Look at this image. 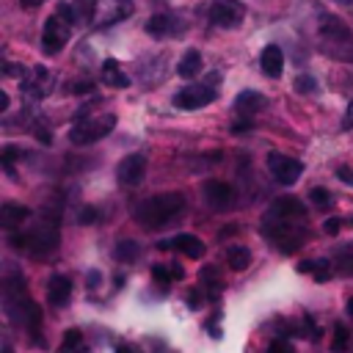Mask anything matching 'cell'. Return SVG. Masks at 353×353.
<instances>
[{"label":"cell","instance_id":"7c38bea8","mask_svg":"<svg viewBox=\"0 0 353 353\" xmlns=\"http://www.w3.org/2000/svg\"><path fill=\"white\" fill-rule=\"evenodd\" d=\"M160 248H174V251H182L185 256H190V259H199V256H204V243L196 237V234H176V237H171V240H163V243H157Z\"/></svg>","mask_w":353,"mask_h":353},{"label":"cell","instance_id":"277c9868","mask_svg":"<svg viewBox=\"0 0 353 353\" xmlns=\"http://www.w3.org/2000/svg\"><path fill=\"white\" fill-rule=\"evenodd\" d=\"M116 127V116L113 113H102L97 119H85V121H77L69 132V141L74 146H88V143H97L102 141L110 130Z\"/></svg>","mask_w":353,"mask_h":353},{"label":"cell","instance_id":"ac0fdd59","mask_svg":"<svg viewBox=\"0 0 353 353\" xmlns=\"http://www.w3.org/2000/svg\"><path fill=\"white\" fill-rule=\"evenodd\" d=\"M201 52L199 50H188L185 55H182V61L176 63V74L179 77H185V80H190V77H199V72H201Z\"/></svg>","mask_w":353,"mask_h":353},{"label":"cell","instance_id":"7402d4cb","mask_svg":"<svg viewBox=\"0 0 353 353\" xmlns=\"http://www.w3.org/2000/svg\"><path fill=\"white\" fill-rule=\"evenodd\" d=\"M226 262L232 265V270H245V268L251 265V251H248L245 245H229Z\"/></svg>","mask_w":353,"mask_h":353},{"label":"cell","instance_id":"cb8c5ba5","mask_svg":"<svg viewBox=\"0 0 353 353\" xmlns=\"http://www.w3.org/2000/svg\"><path fill=\"white\" fill-rule=\"evenodd\" d=\"M61 353H85V345H83V334L77 328H69L63 334V345H61Z\"/></svg>","mask_w":353,"mask_h":353},{"label":"cell","instance_id":"d6986e66","mask_svg":"<svg viewBox=\"0 0 353 353\" xmlns=\"http://www.w3.org/2000/svg\"><path fill=\"white\" fill-rule=\"evenodd\" d=\"M102 80H105L110 88H127V85H130V77L121 72L119 61H113V58H108V61L102 63Z\"/></svg>","mask_w":353,"mask_h":353},{"label":"cell","instance_id":"f546056e","mask_svg":"<svg viewBox=\"0 0 353 353\" xmlns=\"http://www.w3.org/2000/svg\"><path fill=\"white\" fill-rule=\"evenodd\" d=\"M152 276H154L157 281H163V284H168V281H174V279H171V270H168L165 265H154V268H152Z\"/></svg>","mask_w":353,"mask_h":353},{"label":"cell","instance_id":"74e56055","mask_svg":"<svg viewBox=\"0 0 353 353\" xmlns=\"http://www.w3.org/2000/svg\"><path fill=\"white\" fill-rule=\"evenodd\" d=\"M168 270H171V279H176V281H179V279H185V270H182L179 265H171Z\"/></svg>","mask_w":353,"mask_h":353},{"label":"cell","instance_id":"e0dca14e","mask_svg":"<svg viewBox=\"0 0 353 353\" xmlns=\"http://www.w3.org/2000/svg\"><path fill=\"white\" fill-rule=\"evenodd\" d=\"M262 108H265V97L259 91H240L237 99H234V110L243 113V116H251Z\"/></svg>","mask_w":353,"mask_h":353},{"label":"cell","instance_id":"bcb514c9","mask_svg":"<svg viewBox=\"0 0 353 353\" xmlns=\"http://www.w3.org/2000/svg\"><path fill=\"white\" fill-rule=\"evenodd\" d=\"M3 353H14V347H11L8 342H6V345H3Z\"/></svg>","mask_w":353,"mask_h":353},{"label":"cell","instance_id":"6da1fadb","mask_svg":"<svg viewBox=\"0 0 353 353\" xmlns=\"http://www.w3.org/2000/svg\"><path fill=\"white\" fill-rule=\"evenodd\" d=\"M182 210H185L182 193H157V196H149L135 210V218L141 221L143 229H160V226L171 223Z\"/></svg>","mask_w":353,"mask_h":353},{"label":"cell","instance_id":"5bb4252c","mask_svg":"<svg viewBox=\"0 0 353 353\" xmlns=\"http://www.w3.org/2000/svg\"><path fill=\"white\" fill-rule=\"evenodd\" d=\"M69 298H72V281H69V276H63V273L50 276V281H47V301L52 306H66Z\"/></svg>","mask_w":353,"mask_h":353},{"label":"cell","instance_id":"7bdbcfd3","mask_svg":"<svg viewBox=\"0 0 353 353\" xmlns=\"http://www.w3.org/2000/svg\"><path fill=\"white\" fill-rule=\"evenodd\" d=\"M22 3V8H36V6H41L44 0H19Z\"/></svg>","mask_w":353,"mask_h":353},{"label":"cell","instance_id":"8992f818","mask_svg":"<svg viewBox=\"0 0 353 353\" xmlns=\"http://www.w3.org/2000/svg\"><path fill=\"white\" fill-rule=\"evenodd\" d=\"M268 168L276 176V182H281V185H295L301 179V174H303V163L295 160V157H287L281 152H273L268 157Z\"/></svg>","mask_w":353,"mask_h":353},{"label":"cell","instance_id":"4316f807","mask_svg":"<svg viewBox=\"0 0 353 353\" xmlns=\"http://www.w3.org/2000/svg\"><path fill=\"white\" fill-rule=\"evenodd\" d=\"M295 91L298 94H312V91H317V80L312 74H298L295 77Z\"/></svg>","mask_w":353,"mask_h":353},{"label":"cell","instance_id":"5b68a950","mask_svg":"<svg viewBox=\"0 0 353 353\" xmlns=\"http://www.w3.org/2000/svg\"><path fill=\"white\" fill-rule=\"evenodd\" d=\"M69 28H72V22H69L63 14L55 11V14L44 22V30H41V50H44L47 55L61 52L63 44L69 41Z\"/></svg>","mask_w":353,"mask_h":353},{"label":"cell","instance_id":"e575fe53","mask_svg":"<svg viewBox=\"0 0 353 353\" xmlns=\"http://www.w3.org/2000/svg\"><path fill=\"white\" fill-rule=\"evenodd\" d=\"M342 127H345V130H350V127H353V99H350V105H347V110H345V119H342Z\"/></svg>","mask_w":353,"mask_h":353},{"label":"cell","instance_id":"44dd1931","mask_svg":"<svg viewBox=\"0 0 353 353\" xmlns=\"http://www.w3.org/2000/svg\"><path fill=\"white\" fill-rule=\"evenodd\" d=\"M47 80H50V72H47L44 66H36V69H33V77L25 80V91H28L30 97H44V94H47V88H44Z\"/></svg>","mask_w":353,"mask_h":353},{"label":"cell","instance_id":"1f68e13d","mask_svg":"<svg viewBox=\"0 0 353 353\" xmlns=\"http://www.w3.org/2000/svg\"><path fill=\"white\" fill-rule=\"evenodd\" d=\"M77 221L80 223H97V210L94 207H83L80 215H77Z\"/></svg>","mask_w":353,"mask_h":353},{"label":"cell","instance_id":"603a6c76","mask_svg":"<svg viewBox=\"0 0 353 353\" xmlns=\"http://www.w3.org/2000/svg\"><path fill=\"white\" fill-rule=\"evenodd\" d=\"M347 345H350V331L345 323H334V331H331V353H347Z\"/></svg>","mask_w":353,"mask_h":353},{"label":"cell","instance_id":"9c48e42d","mask_svg":"<svg viewBox=\"0 0 353 353\" xmlns=\"http://www.w3.org/2000/svg\"><path fill=\"white\" fill-rule=\"evenodd\" d=\"M116 176H119V182H121L124 188H135V185H141L143 176H146V154H141V152L127 154V157L119 163Z\"/></svg>","mask_w":353,"mask_h":353},{"label":"cell","instance_id":"9a60e30c","mask_svg":"<svg viewBox=\"0 0 353 353\" xmlns=\"http://www.w3.org/2000/svg\"><path fill=\"white\" fill-rule=\"evenodd\" d=\"M259 66L268 77H281V69H284V55H281V47L276 44H268L259 55Z\"/></svg>","mask_w":353,"mask_h":353},{"label":"cell","instance_id":"3957f363","mask_svg":"<svg viewBox=\"0 0 353 353\" xmlns=\"http://www.w3.org/2000/svg\"><path fill=\"white\" fill-rule=\"evenodd\" d=\"M262 232L284 254L298 251L303 245V240H306V226L301 221H284V218H273V215H265L262 218Z\"/></svg>","mask_w":353,"mask_h":353},{"label":"cell","instance_id":"30bf717a","mask_svg":"<svg viewBox=\"0 0 353 353\" xmlns=\"http://www.w3.org/2000/svg\"><path fill=\"white\" fill-rule=\"evenodd\" d=\"M204 201L212 210H229L234 204V190H232V185H226L221 179H207L204 182Z\"/></svg>","mask_w":353,"mask_h":353},{"label":"cell","instance_id":"4dcf8cb0","mask_svg":"<svg viewBox=\"0 0 353 353\" xmlns=\"http://www.w3.org/2000/svg\"><path fill=\"white\" fill-rule=\"evenodd\" d=\"M268 353H292V345L287 339H273L270 347H268Z\"/></svg>","mask_w":353,"mask_h":353},{"label":"cell","instance_id":"7dc6e473","mask_svg":"<svg viewBox=\"0 0 353 353\" xmlns=\"http://www.w3.org/2000/svg\"><path fill=\"white\" fill-rule=\"evenodd\" d=\"M342 3H353V0H342Z\"/></svg>","mask_w":353,"mask_h":353},{"label":"cell","instance_id":"ffe728a7","mask_svg":"<svg viewBox=\"0 0 353 353\" xmlns=\"http://www.w3.org/2000/svg\"><path fill=\"white\" fill-rule=\"evenodd\" d=\"M199 279H201V284L207 287V295H210V301H218V295H221V287H223V281H221V273H218V268H212V265L201 268Z\"/></svg>","mask_w":353,"mask_h":353},{"label":"cell","instance_id":"60d3db41","mask_svg":"<svg viewBox=\"0 0 353 353\" xmlns=\"http://www.w3.org/2000/svg\"><path fill=\"white\" fill-rule=\"evenodd\" d=\"M116 353H141L138 347H132V345H119L116 347Z\"/></svg>","mask_w":353,"mask_h":353},{"label":"cell","instance_id":"8fae6325","mask_svg":"<svg viewBox=\"0 0 353 353\" xmlns=\"http://www.w3.org/2000/svg\"><path fill=\"white\" fill-rule=\"evenodd\" d=\"M268 215L284 218V221H303V218H306V207H303V201L295 199V196H281V199H276V201L270 204Z\"/></svg>","mask_w":353,"mask_h":353},{"label":"cell","instance_id":"f6af8a7d","mask_svg":"<svg viewBox=\"0 0 353 353\" xmlns=\"http://www.w3.org/2000/svg\"><path fill=\"white\" fill-rule=\"evenodd\" d=\"M347 314L353 317V298H347Z\"/></svg>","mask_w":353,"mask_h":353},{"label":"cell","instance_id":"ab89813d","mask_svg":"<svg viewBox=\"0 0 353 353\" xmlns=\"http://www.w3.org/2000/svg\"><path fill=\"white\" fill-rule=\"evenodd\" d=\"M199 301H201V295H199V292H196V290H193V292H190V295H188V303H190V306H193V309H196V306H199Z\"/></svg>","mask_w":353,"mask_h":353},{"label":"cell","instance_id":"83f0119b","mask_svg":"<svg viewBox=\"0 0 353 353\" xmlns=\"http://www.w3.org/2000/svg\"><path fill=\"white\" fill-rule=\"evenodd\" d=\"M17 157H22V149H17V146H3V152H0V160H3V165H6V171H8V174H14L11 163H14Z\"/></svg>","mask_w":353,"mask_h":353},{"label":"cell","instance_id":"52a82bcc","mask_svg":"<svg viewBox=\"0 0 353 353\" xmlns=\"http://www.w3.org/2000/svg\"><path fill=\"white\" fill-rule=\"evenodd\" d=\"M215 99V88L207 85V83H199V85H185L182 91L174 94V105L182 108V110H199L204 105H210Z\"/></svg>","mask_w":353,"mask_h":353},{"label":"cell","instance_id":"836d02e7","mask_svg":"<svg viewBox=\"0 0 353 353\" xmlns=\"http://www.w3.org/2000/svg\"><path fill=\"white\" fill-rule=\"evenodd\" d=\"M336 174H339V179H342L345 185H353V171H350L347 165H339V171H336Z\"/></svg>","mask_w":353,"mask_h":353},{"label":"cell","instance_id":"b9f144b4","mask_svg":"<svg viewBox=\"0 0 353 353\" xmlns=\"http://www.w3.org/2000/svg\"><path fill=\"white\" fill-rule=\"evenodd\" d=\"M6 74H22V69L17 63H6Z\"/></svg>","mask_w":353,"mask_h":353},{"label":"cell","instance_id":"d6a6232c","mask_svg":"<svg viewBox=\"0 0 353 353\" xmlns=\"http://www.w3.org/2000/svg\"><path fill=\"white\" fill-rule=\"evenodd\" d=\"M323 229H325V234H336V232H339V218H328V221L323 223Z\"/></svg>","mask_w":353,"mask_h":353},{"label":"cell","instance_id":"7a4b0ae2","mask_svg":"<svg viewBox=\"0 0 353 353\" xmlns=\"http://www.w3.org/2000/svg\"><path fill=\"white\" fill-rule=\"evenodd\" d=\"M11 245L17 251H28L33 256H41V254L55 251V245H58V221L52 215L41 218L30 232L11 234Z\"/></svg>","mask_w":353,"mask_h":353},{"label":"cell","instance_id":"d4e9b609","mask_svg":"<svg viewBox=\"0 0 353 353\" xmlns=\"http://www.w3.org/2000/svg\"><path fill=\"white\" fill-rule=\"evenodd\" d=\"M138 256V245L132 243V240H121L119 245H116V259H121V262H132Z\"/></svg>","mask_w":353,"mask_h":353},{"label":"cell","instance_id":"8d00e7d4","mask_svg":"<svg viewBox=\"0 0 353 353\" xmlns=\"http://www.w3.org/2000/svg\"><path fill=\"white\" fill-rule=\"evenodd\" d=\"M91 88H94L91 83H74V88H72V91H74V94H85V91H91Z\"/></svg>","mask_w":353,"mask_h":353},{"label":"cell","instance_id":"ba28073f","mask_svg":"<svg viewBox=\"0 0 353 353\" xmlns=\"http://www.w3.org/2000/svg\"><path fill=\"white\" fill-rule=\"evenodd\" d=\"M245 17V8L237 0H215L210 6V22L218 28H237Z\"/></svg>","mask_w":353,"mask_h":353},{"label":"cell","instance_id":"484cf974","mask_svg":"<svg viewBox=\"0 0 353 353\" xmlns=\"http://www.w3.org/2000/svg\"><path fill=\"white\" fill-rule=\"evenodd\" d=\"M336 265H339L342 273H353V245L336 251Z\"/></svg>","mask_w":353,"mask_h":353},{"label":"cell","instance_id":"ee69618b","mask_svg":"<svg viewBox=\"0 0 353 353\" xmlns=\"http://www.w3.org/2000/svg\"><path fill=\"white\" fill-rule=\"evenodd\" d=\"M6 108H8V94L0 91V110H6Z\"/></svg>","mask_w":353,"mask_h":353},{"label":"cell","instance_id":"2e32d148","mask_svg":"<svg viewBox=\"0 0 353 353\" xmlns=\"http://www.w3.org/2000/svg\"><path fill=\"white\" fill-rule=\"evenodd\" d=\"M25 218H30V210H28L25 204L6 201V204L0 207V226H3V229H14V226H19Z\"/></svg>","mask_w":353,"mask_h":353},{"label":"cell","instance_id":"f35d334b","mask_svg":"<svg viewBox=\"0 0 353 353\" xmlns=\"http://www.w3.org/2000/svg\"><path fill=\"white\" fill-rule=\"evenodd\" d=\"M99 281H102V276H99V270H91V273H88V284H91V287H97Z\"/></svg>","mask_w":353,"mask_h":353},{"label":"cell","instance_id":"d590c367","mask_svg":"<svg viewBox=\"0 0 353 353\" xmlns=\"http://www.w3.org/2000/svg\"><path fill=\"white\" fill-rule=\"evenodd\" d=\"M207 331H210V336H212V339H221V325H218L215 320H210V323H207Z\"/></svg>","mask_w":353,"mask_h":353},{"label":"cell","instance_id":"4fadbf2b","mask_svg":"<svg viewBox=\"0 0 353 353\" xmlns=\"http://www.w3.org/2000/svg\"><path fill=\"white\" fill-rule=\"evenodd\" d=\"M182 28V22L171 14H154L152 19H146V33L154 39H165V36H179L176 30Z\"/></svg>","mask_w":353,"mask_h":353},{"label":"cell","instance_id":"f1b7e54d","mask_svg":"<svg viewBox=\"0 0 353 353\" xmlns=\"http://www.w3.org/2000/svg\"><path fill=\"white\" fill-rule=\"evenodd\" d=\"M309 199H312L317 207H328V204H331V193H328L325 188H314V190L309 193Z\"/></svg>","mask_w":353,"mask_h":353}]
</instances>
